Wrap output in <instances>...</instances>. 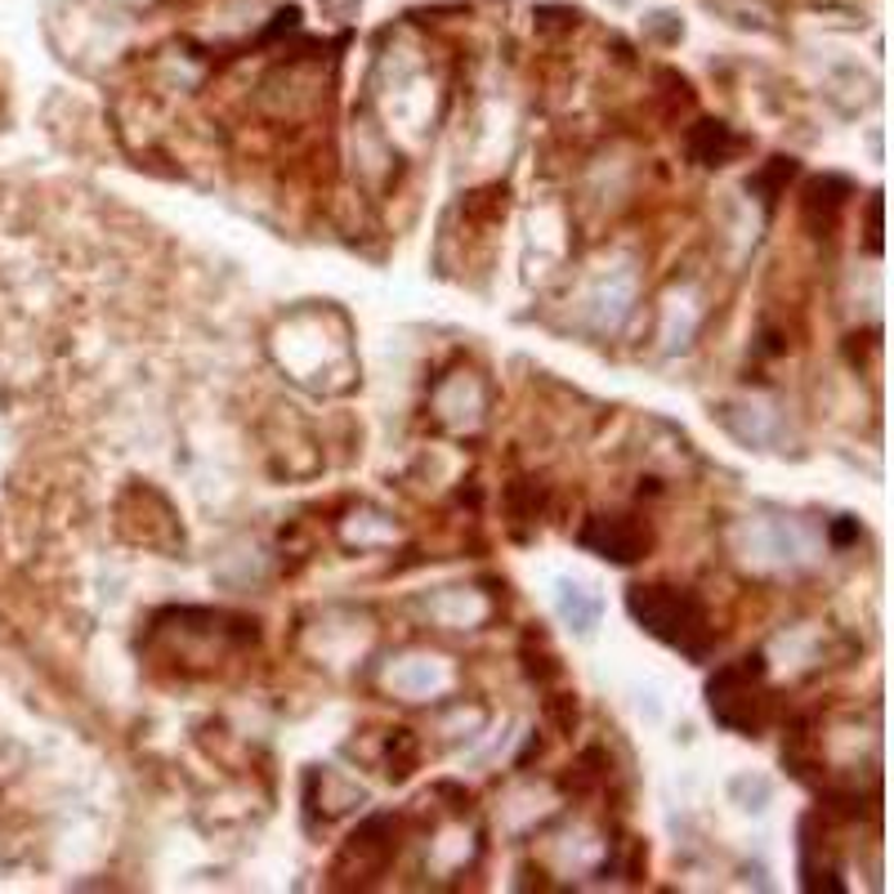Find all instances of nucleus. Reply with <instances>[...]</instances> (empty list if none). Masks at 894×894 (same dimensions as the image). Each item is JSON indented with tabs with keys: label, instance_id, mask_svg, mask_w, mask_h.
<instances>
[{
	"label": "nucleus",
	"instance_id": "f257e3e1",
	"mask_svg": "<svg viewBox=\"0 0 894 894\" xmlns=\"http://www.w3.org/2000/svg\"><path fill=\"white\" fill-rule=\"evenodd\" d=\"M631 617L662 644L680 648L689 657H703L711 648V626H707V609L676 586H631L626 595Z\"/></svg>",
	"mask_w": 894,
	"mask_h": 894
},
{
	"label": "nucleus",
	"instance_id": "f03ea898",
	"mask_svg": "<svg viewBox=\"0 0 894 894\" xmlns=\"http://www.w3.org/2000/svg\"><path fill=\"white\" fill-rule=\"evenodd\" d=\"M707 707L725 729L760 734L769 720V689H765L760 657H742V662L720 666L707 685Z\"/></svg>",
	"mask_w": 894,
	"mask_h": 894
},
{
	"label": "nucleus",
	"instance_id": "7ed1b4c3",
	"mask_svg": "<svg viewBox=\"0 0 894 894\" xmlns=\"http://www.w3.org/2000/svg\"><path fill=\"white\" fill-rule=\"evenodd\" d=\"M394 850H398V841H394V819H367L354 836H350V845L341 850V859H335V876L341 872H350L354 881H372V876H381L385 872V863L394 859Z\"/></svg>",
	"mask_w": 894,
	"mask_h": 894
},
{
	"label": "nucleus",
	"instance_id": "20e7f679",
	"mask_svg": "<svg viewBox=\"0 0 894 894\" xmlns=\"http://www.w3.org/2000/svg\"><path fill=\"white\" fill-rule=\"evenodd\" d=\"M648 528L626 519V514H595L586 528H582V545L613 559V564H635V559H644L648 550Z\"/></svg>",
	"mask_w": 894,
	"mask_h": 894
},
{
	"label": "nucleus",
	"instance_id": "39448f33",
	"mask_svg": "<svg viewBox=\"0 0 894 894\" xmlns=\"http://www.w3.org/2000/svg\"><path fill=\"white\" fill-rule=\"evenodd\" d=\"M742 148H747V139L734 135L725 122H698V126L689 131V157H694L698 166H729Z\"/></svg>",
	"mask_w": 894,
	"mask_h": 894
},
{
	"label": "nucleus",
	"instance_id": "423d86ee",
	"mask_svg": "<svg viewBox=\"0 0 894 894\" xmlns=\"http://www.w3.org/2000/svg\"><path fill=\"white\" fill-rule=\"evenodd\" d=\"M845 197H850V184H845L841 175H823V179H814V184L805 188V224L823 210V224H819V229H832V219H836V210L845 206Z\"/></svg>",
	"mask_w": 894,
	"mask_h": 894
},
{
	"label": "nucleus",
	"instance_id": "0eeeda50",
	"mask_svg": "<svg viewBox=\"0 0 894 894\" xmlns=\"http://www.w3.org/2000/svg\"><path fill=\"white\" fill-rule=\"evenodd\" d=\"M792 175H797V162H792V157H773L765 170H756V175L747 179V188H751V193H760V201H765V206H773V197L782 193V184H788Z\"/></svg>",
	"mask_w": 894,
	"mask_h": 894
},
{
	"label": "nucleus",
	"instance_id": "6e6552de",
	"mask_svg": "<svg viewBox=\"0 0 894 894\" xmlns=\"http://www.w3.org/2000/svg\"><path fill=\"white\" fill-rule=\"evenodd\" d=\"M412 765H416V738L407 729H398L389 742V778H407Z\"/></svg>",
	"mask_w": 894,
	"mask_h": 894
},
{
	"label": "nucleus",
	"instance_id": "1a4fd4ad",
	"mask_svg": "<svg viewBox=\"0 0 894 894\" xmlns=\"http://www.w3.org/2000/svg\"><path fill=\"white\" fill-rule=\"evenodd\" d=\"M318 6H322L326 19L350 23V19H358V6H363V0H318Z\"/></svg>",
	"mask_w": 894,
	"mask_h": 894
}]
</instances>
